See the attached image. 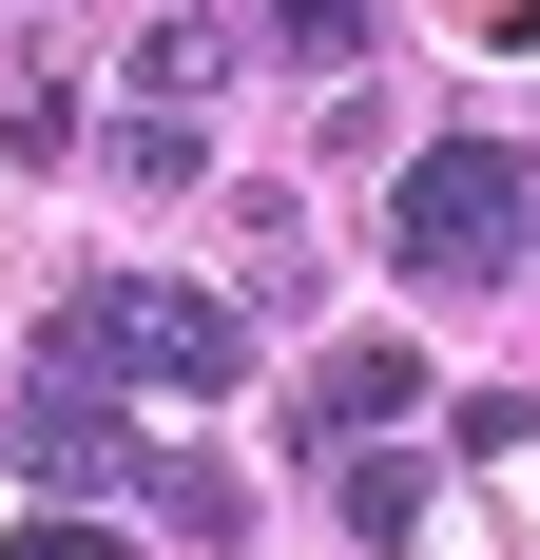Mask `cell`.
Listing matches in <instances>:
<instances>
[{"instance_id":"cell-7","label":"cell","mask_w":540,"mask_h":560,"mask_svg":"<svg viewBox=\"0 0 540 560\" xmlns=\"http://www.w3.org/2000/svg\"><path fill=\"white\" fill-rule=\"evenodd\" d=\"M232 58H251L232 20H155V39H136V97H155V116H193V97L232 78Z\"/></svg>"},{"instance_id":"cell-3","label":"cell","mask_w":540,"mask_h":560,"mask_svg":"<svg viewBox=\"0 0 540 560\" xmlns=\"http://www.w3.org/2000/svg\"><path fill=\"white\" fill-rule=\"evenodd\" d=\"M20 464H39V483H136V503H155V464H136V425H116V387H78V368H58V387L20 406Z\"/></svg>"},{"instance_id":"cell-1","label":"cell","mask_w":540,"mask_h":560,"mask_svg":"<svg viewBox=\"0 0 540 560\" xmlns=\"http://www.w3.org/2000/svg\"><path fill=\"white\" fill-rule=\"evenodd\" d=\"M58 368L116 387V406H213V387H251V310H213V290H174V271H78Z\"/></svg>"},{"instance_id":"cell-2","label":"cell","mask_w":540,"mask_h":560,"mask_svg":"<svg viewBox=\"0 0 540 560\" xmlns=\"http://www.w3.org/2000/svg\"><path fill=\"white\" fill-rule=\"evenodd\" d=\"M521 252H540V174L502 155V136L406 155V194H386V271H406V290H502Z\"/></svg>"},{"instance_id":"cell-4","label":"cell","mask_w":540,"mask_h":560,"mask_svg":"<svg viewBox=\"0 0 540 560\" xmlns=\"http://www.w3.org/2000/svg\"><path fill=\"white\" fill-rule=\"evenodd\" d=\"M328 503H348V522H367L386 560H406V541H425V503H444V483H425V445H328Z\"/></svg>"},{"instance_id":"cell-5","label":"cell","mask_w":540,"mask_h":560,"mask_svg":"<svg viewBox=\"0 0 540 560\" xmlns=\"http://www.w3.org/2000/svg\"><path fill=\"white\" fill-rule=\"evenodd\" d=\"M386 406H425V348H328V368H309V425H328V445H367Z\"/></svg>"},{"instance_id":"cell-6","label":"cell","mask_w":540,"mask_h":560,"mask_svg":"<svg viewBox=\"0 0 540 560\" xmlns=\"http://www.w3.org/2000/svg\"><path fill=\"white\" fill-rule=\"evenodd\" d=\"M232 39H251V58H290V78H348V58H367L386 20H367V0H251Z\"/></svg>"},{"instance_id":"cell-8","label":"cell","mask_w":540,"mask_h":560,"mask_svg":"<svg viewBox=\"0 0 540 560\" xmlns=\"http://www.w3.org/2000/svg\"><path fill=\"white\" fill-rule=\"evenodd\" d=\"M20 560H116V541H97V522H20Z\"/></svg>"}]
</instances>
